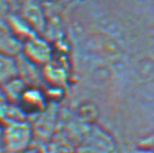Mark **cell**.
Instances as JSON below:
<instances>
[{
    "instance_id": "1",
    "label": "cell",
    "mask_w": 154,
    "mask_h": 153,
    "mask_svg": "<svg viewBox=\"0 0 154 153\" xmlns=\"http://www.w3.org/2000/svg\"><path fill=\"white\" fill-rule=\"evenodd\" d=\"M3 142L6 153H17L33 147V125L27 120L2 126Z\"/></svg>"
},
{
    "instance_id": "2",
    "label": "cell",
    "mask_w": 154,
    "mask_h": 153,
    "mask_svg": "<svg viewBox=\"0 0 154 153\" xmlns=\"http://www.w3.org/2000/svg\"><path fill=\"white\" fill-rule=\"evenodd\" d=\"M21 55L34 64L42 67L53 59V50L46 39L34 35L23 41Z\"/></svg>"
},
{
    "instance_id": "3",
    "label": "cell",
    "mask_w": 154,
    "mask_h": 153,
    "mask_svg": "<svg viewBox=\"0 0 154 153\" xmlns=\"http://www.w3.org/2000/svg\"><path fill=\"white\" fill-rule=\"evenodd\" d=\"M17 104L27 115L37 114L42 113L47 108V97L37 86H27Z\"/></svg>"
},
{
    "instance_id": "4",
    "label": "cell",
    "mask_w": 154,
    "mask_h": 153,
    "mask_svg": "<svg viewBox=\"0 0 154 153\" xmlns=\"http://www.w3.org/2000/svg\"><path fill=\"white\" fill-rule=\"evenodd\" d=\"M26 117H27V114L23 111L19 104L10 101H6L0 104V125L1 126L27 120Z\"/></svg>"
},
{
    "instance_id": "5",
    "label": "cell",
    "mask_w": 154,
    "mask_h": 153,
    "mask_svg": "<svg viewBox=\"0 0 154 153\" xmlns=\"http://www.w3.org/2000/svg\"><path fill=\"white\" fill-rule=\"evenodd\" d=\"M19 76L17 58L0 52V86Z\"/></svg>"
},
{
    "instance_id": "6",
    "label": "cell",
    "mask_w": 154,
    "mask_h": 153,
    "mask_svg": "<svg viewBox=\"0 0 154 153\" xmlns=\"http://www.w3.org/2000/svg\"><path fill=\"white\" fill-rule=\"evenodd\" d=\"M27 86V84L21 77L17 76L12 78L11 80L7 82L6 84H3L1 87H2L3 93H5L7 100L17 104L22 93L24 92V90L26 89Z\"/></svg>"
},
{
    "instance_id": "7",
    "label": "cell",
    "mask_w": 154,
    "mask_h": 153,
    "mask_svg": "<svg viewBox=\"0 0 154 153\" xmlns=\"http://www.w3.org/2000/svg\"><path fill=\"white\" fill-rule=\"evenodd\" d=\"M126 153H154V150L150 149V148L143 147V145H139L134 149H129Z\"/></svg>"
},
{
    "instance_id": "8",
    "label": "cell",
    "mask_w": 154,
    "mask_h": 153,
    "mask_svg": "<svg viewBox=\"0 0 154 153\" xmlns=\"http://www.w3.org/2000/svg\"><path fill=\"white\" fill-rule=\"evenodd\" d=\"M140 145H143V147L150 148L152 150H154V136L153 137H148V139L144 140L143 142H141Z\"/></svg>"
},
{
    "instance_id": "9",
    "label": "cell",
    "mask_w": 154,
    "mask_h": 153,
    "mask_svg": "<svg viewBox=\"0 0 154 153\" xmlns=\"http://www.w3.org/2000/svg\"><path fill=\"white\" fill-rule=\"evenodd\" d=\"M0 153H6L5 142H3V134H2V126L0 125Z\"/></svg>"
},
{
    "instance_id": "10",
    "label": "cell",
    "mask_w": 154,
    "mask_h": 153,
    "mask_svg": "<svg viewBox=\"0 0 154 153\" xmlns=\"http://www.w3.org/2000/svg\"><path fill=\"white\" fill-rule=\"evenodd\" d=\"M17 153H42V152H40V150H39L38 148L30 147V148H28V149H26V150L21 151V152H17Z\"/></svg>"
},
{
    "instance_id": "11",
    "label": "cell",
    "mask_w": 154,
    "mask_h": 153,
    "mask_svg": "<svg viewBox=\"0 0 154 153\" xmlns=\"http://www.w3.org/2000/svg\"><path fill=\"white\" fill-rule=\"evenodd\" d=\"M8 101L6 98V96H5V93H3V90H2V87L0 86V104L3 103V102Z\"/></svg>"
}]
</instances>
